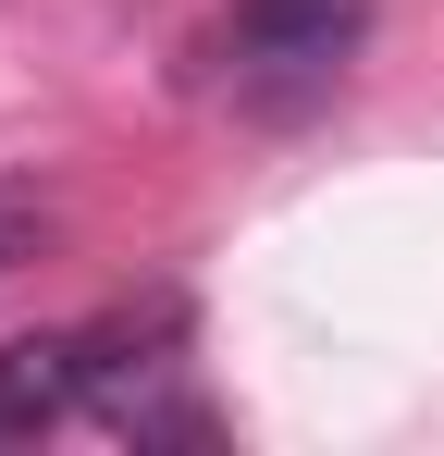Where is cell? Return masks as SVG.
<instances>
[{
    "label": "cell",
    "mask_w": 444,
    "mask_h": 456,
    "mask_svg": "<svg viewBox=\"0 0 444 456\" xmlns=\"http://www.w3.org/2000/svg\"><path fill=\"white\" fill-rule=\"evenodd\" d=\"M370 37V0H234V50L296 62V75H333Z\"/></svg>",
    "instance_id": "6da1fadb"
},
{
    "label": "cell",
    "mask_w": 444,
    "mask_h": 456,
    "mask_svg": "<svg viewBox=\"0 0 444 456\" xmlns=\"http://www.w3.org/2000/svg\"><path fill=\"white\" fill-rule=\"evenodd\" d=\"M62 407H86V333H12L0 346V444H37Z\"/></svg>",
    "instance_id": "7a4b0ae2"
},
{
    "label": "cell",
    "mask_w": 444,
    "mask_h": 456,
    "mask_svg": "<svg viewBox=\"0 0 444 456\" xmlns=\"http://www.w3.org/2000/svg\"><path fill=\"white\" fill-rule=\"evenodd\" d=\"M37 234H50V198L0 173V272H25V259H37Z\"/></svg>",
    "instance_id": "3957f363"
}]
</instances>
